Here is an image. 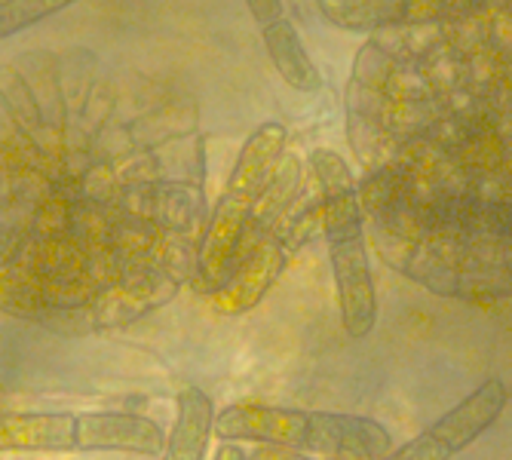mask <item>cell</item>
I'll return each mask as SVG.
<instances>
[{
	"instance_id": "1",
	"label": "cell",
	"mask_w": 512,
	"mask_h": 460,
	"mask_svg": "<svg viewBox=\"0 0 512 460\" xmlns=\"http://www.w3.org/2000/svg\"><path fill=\"white\" fill-rule=\"evenodd\" d=\"M347 142L381 261L454 301L512 298V4L371 31Z\"/></svg>"
},
{
	"instance_id": "2",
	"label": "cell",
	"mask_w": 512,
	"mask_h": 460,
	"mask_svg": "<svg viewBox=\"0 0 512 460\" xmlns=\"http://www.w3.org/2000/svg\"><path fill=\"white\" fill-rule=\"evenodd\" d=\"M307 163L310 178L319 191V218L325 243H329L344 332L350 338H365L378 322V292L368 261L359 181L350 163L332 148L310 151Z\"/></svg>"
},
{
	"instance_id": "3",
	"label": "cell",
	"mask_w": 512,
	"mask_h": 460,
	"mask_svg": "<svg viewBox=\"0 0 512 460\" xmlns=\"http://www.w3.org/2000/svg\"><path fill=\"white\" fill-rule=\"evenodd\" d=\"M286 160V129L283 123H261L240 151L227 188L206 224L197 255V283L203 292H218L237 264L240 249L261 215L267 212L276 188V175Z\"/></svg>"
},
{
	"instance_id": "4",
	"label": "cell",
	"mask_w": 512,
	"mask_h": 460,
	"mask_svg": "<svg viewBox=\"0 0 512 460\" xmlns=\"http://www.w3.org/2000/svg\"><path fill=\"white\" fill-rule=\"evenodd\" d=\"M215 436L224 442L283 445L319 457H338L341 451H365L371 457H387L390 433L371 418L335 411H304L283 405L243 402L215 414Z\"/></svg>"
},
{
	"instance_id": "5",
	"label": "cell",
	"mask_w": 512,
	"mask_h": 460,
	"mask_svg": "<svg viewBox=\"0 0 512 460\" xmlns=\"http://www.w3.org/2000/svg\"><path fill=\"white\" fill-rule=\"evenodd\" d=\"M166 430L132 411H0V454L120 451L160 457Z\"/></svg>"
},
{
	"instance_id": "6",
	"label": "cell",
	"mask_w": 512,
	"mask_h": 460,
	"mask_svg": "<svg viewBox=\"0 0 512 460\" xmlns=\"http://www.w3.org/2000/svg\"><path fill=\"white\" fill-rule=\"evenodd\" d=\"M509 402V390L500 378H488L479 384L460 405L427 427L421 436L399 445L384 460H451L457 451L473 445L482 433H488Z\"/></svg>"
},
{
	"instance_id": "7",
	"label": "cell",
	"mask_w": 512,
	"mask_h": 460,
	"mask_svg": "<svg viewBox=\"0 0 512 460\" xmlns=\"http://www.w3.org/2000/svg\"><path fill=\"white\" fill-rule=\"evenodd\" d=\"M491 0H319V13L341 31H384L470 16Z\"/></svg>"
},
{
	"instance_id": "8",
	"label": "cell",
	"mask_w": 512,
	"mask_h": 460,
	"mask_svg": "<svg viewBox=\"0 0 512 460\" xmlns=\"http://www.w3.org/2000/svg\"><path fill=\"white\" fill-rule=\"evenodd\" d=\"M215 436V405L200 387H184L178 393L175 427L166 436L160 460H203Z\"/></svg>"
},
{
	"instance_id": "9",
	"label": "cell",
	"mask_w": 512,
	"mask_h": 460,
	"mask_svg": "<svg viewBox=\"0 0 512 460\" xmlns=\"http://www.w3.org/2000/svg\"><path fill=\"white\" fill-rule=\"evenodd\" d=\"M261 37H264V46H267V56L273 62V68L279 71L292 89H301V92H316L322 86V77H319V68L316 62L310 59L307 46L298 34V28L286 19H276L270 25L261 28Z\"/></svg>"
},
{
	"instance_id": "10",
	"label": "cell",
	"mask_w": 512,
	"mask_h": 460,
	"mask_svg": "<svg viewBox=\"0 0 512 460\" xmlns=\"http://www.w3.org/2000/svg\"><path fill=\"white\" fill-rule=\"evenodd\" d=\"M74 4L77 0H0V40H10Z\"/></svg>"
},
{
	"instance_id": "11",
	"label": "cell",
	"mask_w": 512,
	"mask_h": 460,
	"mask_svg": "<svg viewBox=\"0 0 512 460\" xmlns=\"http://www.w3.org/2000/svg\"><path fill=\"white\" fill-rule=\"evenodd\" d=\"M246 460H316V457H304V451L283 448V445H258L255 451L246 454ZM325 460H329V457H325Z\"/></svg>"
},
{
	"instance_id": "12",
	"label": "cell",
	"mask_w": 512,
	"mask_h": 460,
	"mask_svg": "<svg viewBox=\"0 0 512 460\" xmlns=\"http://www.w3.org/2000/svg\"><path fill=\"white\" fill-rule=\"evenodd\" d=\"M246 7L261 28L276 19H283V0H246Z\"/></svg>"
},
{
	"instance_id": "13",
	"label": "cell",
	"mask_w": 512,
	"mask_h": 460,
	"mask_svg": "<svg viewBox=\"0 0 512 460\" xmlns=\"http://www.w3.org/2000/svg\"><path fill=\"white\" fill-rule=\"evenodd\" d=\"M215 460H246V451L237 445V442H224L221 448H218V457Z\"/></svg>"
},
{
	"instance_id": "14",
	"label": "cell",
	"mask_w": 512,
	"mask_h": 460,
	"mask_svg": "<svg viewBox=\"0 0 512 460\" xmlns=\"http://www.w3.org/2000/svg\"><path fill=\"white\" fill-rule=\"evenodd\" d=\"M332 460H381V457H371V454H365V451H341L338 457H332Z\"/></svg>"
},
{
	"instance_id": "15",
	"label": "cell",
	"mask_w": 512,
	"mask_h": 460,
	"mask_svg": "<svg viewBox=\"0 0 512 460\" xmlns=\"http://www.w3.org/2000/svg\"><path fill=\"white\" fill-rule=\"evenodd\" d=\"M509 4H512V0H509Z\"/></svg>"
}]
</instances>
